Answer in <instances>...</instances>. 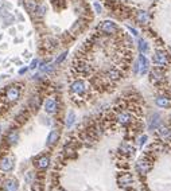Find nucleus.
Returning <instances> with one entry per match:
<instances>
[{
    "label": "nucleus",
    "mask_w": 171,
    "mask_h": 191,
    "mask_svg": "<svg viewBox=\"0 0 171 191\" xmlns=\"http://www.w3.org/2000/svg\"><path fill=\"white\" fill-rule=\"evenodd\" d=\"M20 85H11L4 90V96L8 101H18V98L20 97Z\"/></svg>",
    "instance_id": "1"
},
{
    "label": "nucleus",
    "mask_w": 171,
    "mask_h": 191,
    "mask_svg": "<svg viewBox=\"0 0 171 191\" xmlns=\"http://www.w3.org/2000/svg\"><path fill=\"white\" fill-rule=\"evenodd\" d=\"M86 90H88V88H86V83H85L84 81H80V80L74 81L70 85V93L77 96V97L84 96V94L86 93Z\"/></svg>",
    "instance_id": "2"
},
{
    "label": "nucleus",
    "mask_w": 171,
    "mask_h": 191,
    "mask_svg": "<svg viewBox=\"0 0 171 191\" xmlns=\"http://www.w3.org/2000/svg\"><path fill=\"white\" fill-rule=\"evenodd\" d=\"M98 30H100L103 34H114L117 31V24L114 22H111V20H104L101 22V24L98 26Z\"/></svg>",
    "instance_id": "3"
},
{
    "label": "nucleus",
    "mask_w": 171,
    "mask_h": 191,
    "mask_svg": "<svg viewBox=\"0 0 171 191\" xmlns=\"http://www.w3.org/2000/svg\"><path fill=\"white\" fill-rule=\"evenodd\" d=\"M152 59H154V63L158 65V66H166V65L168 63V55L163 50H156V51H155Z\"/></svg>",
    "instance_id": "4"
},
{
    "label": "nucleus",
    "mask_w": 171,
    "mask_h": 191,
    "mask_svg": "<svg viewBox=\"0 0 171 191\" xmlns=\"http://www.w3.org/2000/svg\"><path fill=\"white\" fill-rule=\"evenodd\" d=\"M138 65H139V74L146 75L148 73V67H149V62L148 59L144 55H139L138 58Z\"/></svg>",
    "instance_id": "5"
},
{
    "label": "nucleus",
    "mask_w": 171,
    "mask_h": 191,
    "mask_svg": "<svg viewBox=\"0 0 171 191\" xmlns=\"http://www.w3.org/2000/svg\"><path fill=\"white\" fill-rule=\"evenodd\" d=\"M14 168V160L10 156H4L0 159V171L3 172H8Z\"/></svg>",
    "instance_id": "6"
},
{
    "label": "nucleus",
    "mask_w": 171,
    "mask_h": 191,
    "mask_svg": "<svg viewBox=\"0 0 171 191\" xmlns=\"http://www.w3.org/2000/svg\"><path fill=\"white\" fill-rule=\"evenodd\" d=\"M136 169H138V172L141 174V175L147 174V172L151 169V164H149L147 160H143V159H141V160H139L138 163H136Z\"/></svg>",
    "instance_id": "7"
},
{
    "label": "nucleus",
    "mask_w": 171,
    "mask_h": 191,
    "mask_svg": "<svg viewBox=\"0 0 171 191\" xmlns=\"http://www.w3.org/2000/svg\"><path fill=\"white\" fill-rule=\"evenodd\" d=\"M45 110L49 114H53V113L57 112V101L54 98H49L45 101Z\"/></svg>",
    "instance_id": "8"
},
{
    "label": "nucleus",
    "mask_w": 171,
    "mask_h": 191,
    "mask_svg": "<svg viewBox=\"0 0 171 191\" xmlns=\"http://www.w3.org/2000/svg\"><path fill=\"white\" fill-rule=\"evenodd\" d=\"M19 184L16 179H8L4 182V191H18Z\"/></svg>",
    "instance_id": "9"
},
{
    "label": "nucleus",
    "mask_w": 171,
    "mask_h": 191,
    "mask_svg": "<svg viewBox=\"0 0 171 191\" xmlns=\"http://www.w3.org/2000/svg\"><path fill=\"white\" fill-rule=\"evenodd\" d=\"M117 121H119L120 124H123V125H127V124H129L131 121H132V116L128 112H121L117 114Z\"/></svg>",
    "instance_id": "10"
},
{
    "label": "nucleus",
    "mask_w": 171,
    "mask_h": 191,
    "mask_svg": "<svg viewBox=\"0 0 171 191\" xmlns=\"http://www.w3.org/2000/svg\"><path fill=\"white\" fill-rule=\"evenodd\" d=\"M58 139H59V131H58V129H53L49 133V136H47V140H46L47 145L55 144V143L58 141Z\"/></svg>",
    "instance_id": "11"
},
{
    "label": "nucleus",
    "mask_w": 171,
    "mask_h": 191,
    "mask_svg": "<svg viewBox=\"0 0 171 191\" xmlns=\"http://www.w3.org/2000/svg\"><path fill=\"white\" fill-rule=\"evenodd\" d=\"M162 77H163V73L160 71L159 69H154L151 73H149V80H151V82H154V83L159 82V81L162 80Z\"/></svg>",
    "instance_id": "12"
},
{
    "label": "nucleus",
    "mask_w": 171,
    "mask_h": 191,
    "mask_svg": "<svg viewBox=\"0 0 171 191\" xmlns=\"http://www.w3.org/2000/svg\"><path fill=\"white\" fill-rule=\"evenodd\" d=\"M50 164V158L49 156H42V158H39L38 160H36V167L41 169H45L47 168Z\"/></svg>",
    "instance_id": "13"
},
{
    "label": "nucleus",
    "mask_w": 171,
    "mask_h": 191,
    "mask_svg": "<svg viewBox=\"0 0 171 191\" xmlns=\"http://www.w3.org/2000/svg\"><path fill=\"white\" fill-rule=\"evenodd\" d=\"M119 183L123 186V187H127V186L132 184V176L129 174H124L121 175V178L119 179Z\"/></svg>",
    "instance_id": "14"
},
{
    "label": "nucleus",
    "mask_w": 171,
    "mask_h": 191,
    "mask_svg": "<svg viewBox=\"0 0 171 191\" xmlns=\"http://www.w3.org/2000/svg\"><path fill=\"white\" fill-rule=\"evenodd\" d=\"M136 19H138L139 23L143 24V23H147V22L149 20V16L146 11H138V12H136Z\"/></svg>",
    "instance_id": "15"
},
{
    "label": "nucleus",
    "mask_w": 171,
    "mask_h": 191,
    "mask_svg": "<svg viewBox=\"0 0 171 191\" xmlns=\"http://www.w3.org/2000/svg\"><path fill=\"white\" fill-rule=\"evenodd\" d=\"M159 125H160V117L158 114H154L152 116V118L149 120V129L151 131H154V129H158L159 128Z\"/></svg>",
    "instance_id": "16"
},
{
    "label": "nucleus",
    "mask_w": 171,
    "mask_h": 191,
    "mask_svg": "<svg viewBox=\"0 0 171 191\" xmlns=\"http://www.w3.org/2000/svg\"><path fill=\"white\" fill-rule=\"evenodd\" d=\"M18 140H19V133H18V131H11L8 133V136H7V141H8L10 144H16Z\"/></svg>",
    "instance_id": "17"
},
{
    "label": "nucleus",
    "mask_w": 171,
    "mask_h": 191,
    "mask_svg": "<svg viewBox=\"0 0 171 191\" xmlns=\"http://www.w3.org/2000/svg\"><path fill=\"white\" fill-rule=\"evenodd\" d=\"M138 47H139V50H140V53H141V54H148V51H149V46H148V43H147L144 39H139V45H138Z\"/></svg>",
    "instance_id": "18"
},
{
    "label": "nucleus",
    "mask_w": 171,
    "mask_h": 191,
    "mask_svg": "<svg viewBox=\"0 0 171 191\" xmlns=\"http://www.w3.org/2000/svg\"><path fill=\"white\" fill-rule=\"evenodd\" d=\"M155 102H156V105L160 108H168L171 105L168 98H166V97H158V98L155 100Z\"/></svg>",
    "instance_id": "19"
},
{
    "label": "nucleus",
    "mask_w": 171,
    "mask_h": 191,
    "mask_svg": "<svg viewBox=\"0 0 171 191\" xmlns=\"http://www.w3.org/2000/svg\"><path fill=\"white\" fill-rule=\"evenodd\" d=\"M25 7H26V10H27L28 12L33 13V12H35V10H36V3L34 1V0H26Z\"/></svg>",
    "instance_id": "20"
},
{
    "label": "nucleus",
    "mask_w": 171,
    "mask_h": 191,
    "mask_svg": "<svg viewBox=\"0 0 171 191\" xmlns=\"http://www.w3.org/2000/svg\"><path fill=\"white\" fill-rule=\"evenodd\" d=\"M85 22L84 20H77L76 23L73 24V27H71V31L73 32H80V31H82L84 30V27H85Z\"/></svg>",
    "instance_id": "21"
},
{
    "label": "nucleus",
    "mask_w": 171,
    "mask_h": 191,
    "mask_svg": "<svg viewBox=\"0 0 171 191\" xmlns=\"http://www.w3.org/2000/svg\"><path fill=\"white\" fill-rule=\"evenodd\" d=\"M39 106H41V98H39V97H33V98L30 100V109L36 110Z\"/></svg>",
    "instance_id": "22"
},
{
    "label": "nucleus",
    "mask_w": 171,
    "mask_h": 191,
    "mask_svg": "<svg viewBox=\"0 0 171 191\" xmlns=\"http://www.w3.org/2000/svg\"><path fill=\"white\" fill-rule=\"evenodd\" d=\"M74 121H76V114H74L73 110H70V112L68 113V117H66V126L70 128V126L74 124Z\"/></svg>",
    "instance_id": "23"
},
{
    "label": "nucleus",
    "mask_w": 171,
    "mask_h": 191,
    "mask_svg": "<svg viewBox=\"0 0 171 191\" xmlns=\"http://www.w3.org/2000/svg\"><path fill=\"white\" fill-rule=\"evenodd\" d=\"M108 77L111 78V80H119V78H120V71H119V70H114V69L109 70Z\"/></svg>",
    "instance_id": "24"
},
{
    "label": "nucleus",
    "mask_w": 171,
    "mask_h": 191,
    "mask_svg": "<svg viewBox=\"0 0 171 191\" xmlns=\"http://www.w3.org/2000/svg\"><path fill=\"white\" fill-rule=\"evenodd\" d=\"M3 16H4V26H6V27L11 26V24H12V23H14V22H15V19L12 18L11 15H8V13H4Z\"/></svg>",
    "instance_id": "25"
},
{
    "label": "nucleus",
    "mask_w": 171,
    "mask_h": 191,
    "mask_svg": "<svg viewBox=\"0 0 171 191\" xmlns=\"http://www.w3.org/2000/svg\"><path fill=\"white\" fill-rule=\"evenodd\" d=\"M35 12H36V16H38V18H43L45 13H46V7H45V5H39V7H36Z\"/></svg>",
    "instance_id": "26"
},
{
    "label": "nucleus",
    "mask_w": 171,
    "mask_h": 191,
    "mask_svg": "<svg viewBox=\"0 0 171 191\" xmlns=\"http://www.w3.org/2000/svg\"><path fill=\"white\" fill-rule=\"evenodd\" d=\"M158 135L159 136H167V135H170V129L167 126H160V128H158Z\"/></svg>",
    "instance_id": "27"
},
{
    "label": "nucleus",
    "mask_w": 171,
    "mask_h": 191,
    "mask_svg": "<svg viewBox=\"0 0 171 191\" xmlns=\"http://www.w3.org/2000/svg\"><path fill=\"white\" fill-rule=\"evenodd\" d=\"M54 69V66H53V65H43V66H42V71H46V73H49V71H51V70Z\"/></svg>",
    "instance_id": "28"
},
{
    "label": "nucleus",
    "mask_w": 171,
    "mask_h": 191,
    "mask_svg": "<svg viewBox=\"0 0 171 191\" xmlns=\"http://www.w3.org/2000/svg\"><path fill=\"white\" fill-rule=\"evenodd\" d=\"M93 5H94V10H96V12H97V13H101V12H103V7H101V5L98 4L97 1H94V4H93Z\"/></svg>",
    "instance_id": "29"
},
{
    "label": "nucleus",
    "mask_w": 171,
    "mask_h": 191,
    "mask_svg": "<svg viewBox=\"0 0 171 191\" xmlns=\"http://www.w3.org/2000/svg\"><path fill=\"white\" fill-rule=\"evenodd\" d=\"M147 139H148V137L146 136V135H144V136H141L140 139H139V145H140V147H143L144 144H146V141H147Z\"/></svg>",
    "instance_id": "30"
},
{
    "label": "nucleus",
    "mask_w": 171,
    "mask_h": 191,
    "mask_svg": "<svg viewBox=\"0 0 171 191\" xmlns=\"http://www.w3.org/2000/svg\"><path fill=\"white\" fill-rule=\"evenodd\" d=\"M66 55H68V53H62L59 56H58L57 61H55V63H61V62H62L63 59H65V56H66Z\"/></svg>",
    "instance_id": "31"
},
{
    "label": "nucleus",
    "mask_w": 171,
    "mask_h": 191,
    "mask_svg": "<svg viewBox=\"0 0 171 191\" xmlns=\"http://www.w3.org/2000/svg\"><path fill=\"white\" fill-rule=\"evenodd\" d=\"M38 59H34L33 62H31V66H30V69H35V67H38Z\"/></svg>",
    "instance_id": "32"
},
{
    "label": "nucleus",
    "mask_w": 171,
    "mask_h": 191,
    "mask_svg": "<svg viewBox=\"0 0 171 191\" xmlns=\"http://www.w3.org/2000/svg\"><path fill=\"white\" fill-rule=\"evenodd\" d=\"M128 30H129L131 32H132V35H135V36H138L139 35V32H138V30H135V28H132V27H128Z\"/></svg>",
    "instance_id": "33"
},
{
    "label": "nucleus",
    "mask_w": 171,
    "mask_h": 191,
    "mask_svg": "<svg viewBox=\"0 0 171 191\" xmlns=\"http://www.w3.org/2000/svg\"><path fill=\"white\" fill-rule=\"evenodd\" d=\"M26 71H27V67H22V69L19 70V74H25Z\"/></svg>",
    "instance_id": "34"
},
{
    "label": "nucleus",
    "mask_w": 171,
    "mask_h": 191,
    "mask_svg": "<svg viewBox=\"0 0 171 191\" xmlns=\"http://www.w3.org/2000/svg\"><path fill=\"white\" fill-rule=\"evenodd\" d=\"M168 51H170V54H171V45L168 46Z\"/></svg>",
    "instance_id": "35"
},
{
    "label": "nucleus",
    "mask_w": 171,
    "mask_h": 191,
    "mask_svg": "<svg viewBox=\"0 0 171 191\" xmlns=\"http://www.w3.org/2000/svg\"><path fill=\"white\" fill-rule=\"evenodd\" d=\"M0 39H1V34H0Z\"/></svg>",
    "instance_id": "36"
},
{
    "label": "nucleus",
    "mask_w": 171,
    "mask_h": 191,
    "mask_svg": "<svg viewBox=\"0 0 171 191\" xmlns=\"http://www.w3.org/2000/svg\"><path fill=\"white\" fill-rule=\"evenodd\" d=\"M58 191H62V190H58Z\"/></svg>",
    "instance_id": "37"
},
{
    "label": "nucleus",
    "mask_w": 171,
    "mask_h": 191,
    "mask_svg": "<svg viewBox=\"0 0 171 191\" xmlns=\"http://www.w3.org/2000/svg\"><path fill=\"white\" fill-rule=\"evenodd\" d=\"M0 129H1V128H0Z\"/></svg>",
    "instance_id": "38"
}]
</instances>
